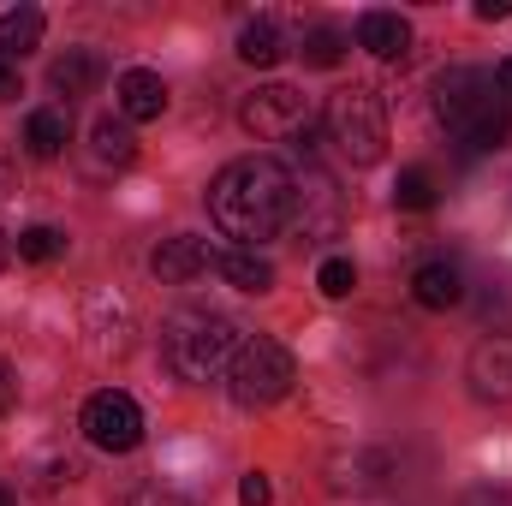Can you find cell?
I'll list each match as a JSON object with an SVG mask.
<instances>
[{
    "label": "cell",
    "instance_id": "6da1fadb",
    "mask_svg": "<svg viewBox=\"0 0 512 506\" xmlns=\"http://www.w3.org/2000/svg\"><path fill=\"white\" fill-rule=\"evenodd\" d=\"M298 209V179L274 161V155H245V161H227L209 185V215L227 239H245L262 245L274 239Z\"/></svg>",
    "mask_w": 512,
    "mask_h": 506
},
{
    "label": "cell",
    "instance_id": "7a4b0ae2",
    "mask_svg": "<svg viewBox=\"0 0 512 506\" xmlns=\"http://www.w3.org/2000/svg\"><path fill=\"white\" fill-rule=\"evenodd\" d=\"M435 120L453 131V137H465L471 149H501L512 131V108L507 96H501V84L489 78V72H477V66H447L441 78H435Z\"/></svg>",
    "mask_w": 512,
    "mask_h": 506
},
{
    "label": "cell",
    "instance_id": "3957f363",
    "mask_svg": "<svg viewBox=\"0 0 512 506\" xmlns=\"http://www.w3.org/2000/svg\"><path fill=\"white\" fill-rule=\"evenodd\" d=\"M239 328L227 322V316H215V310H185V316H173L167 322V334H161V358H167V370L179 381H215L233 370V358H239Z\"/></svg>",
    "mask_w": 512,
    "mask_h": 506
},
{
    "label": "cell",
    "instance_id": "277c9868",
    "mask_svg": "<svg viewBox=\"0 0 512 506\" xmlns=\"http://www.w3.org/2000/svg\"><path fill=\"white\" fill-rule=\"evenodd\" d=\"M328 137L352 167H376L387 155V108L376 90H334L328 96Z\"/></svg>",
    "mask_w": 512,
    "mask_h": 506
},
{
    "label": "cell",
    "instance_id": "5b68a950",
    "mask_svg": "<svg viewBox=\"0 0 512 506\" xmlns=\"http://www.w3.org/2000/svg\"><path fill=\"white\" fill-rule=\"evenodd\" d=\"M292 381H298L292 352H286L280 340H268V334L245 340V346H239V358H233V370H227V387H233V399H239L245 411L280 405V399L292 393Z\"/></svg>",
    "mask_w": 512,
    "mask_h": 506
},
{
    "label": "cell",
    "instance_id": "8992f818",
    "mask_svg": "<svg viewBox=\"0 0 512 506\" xmlns=\"http://www.w3.org/2000/svg\"><path fill=\"white\" fill-rule=\"evenodd\" d=\"M84 435H90V447H102V453H131V447L143 441V411H137V399L120 393V387L90 393V405H84Z\"/></svg>",
    "mask_w": 512,
    "mask_h": 506
},
{
    "label": "cell",
    "instance_id": "52a82bcc",
    "mask_svg": "<svg viewBox=\"0 0 512 506\" xmlns=\"http://www.w3.org/2000/svg\"><path fill=\"white\" fill-rule=\"evenodd\" d=\"M239 120H245V131H256V137H298V131H304V90H292V84H262V90L245 96Z\"/></svg>",
    "mask_w": 512,
    "mask_h": 506
},
{
    "label": "cell",
    "instance_id": "ba28073f",
    "mask_svg": "<svg viewBox=\"0 0 512 506\" xmlns=\"http://www.w3.org/2000/svg\"><path fill=\"white\" fill-rule=\"evenodd\" d=\"M161 114H167V84H161V72H143V66L120 72V120H126V126H143V120H161Z\"/></svg>",
    "mask_w": 512,
    "mask_h": 506
},
{
    "label": "cell",
    "instance_id": "9c48e42d",
    "mask_svg": "<svg viewBox=\"0 0 512 506\" xmlns=\"http://www.w3.org/2000/svg\"><path fill=\"white\" fill-rule=\"evenodd\" d=\"M471 387L477 399H512V340L495 334L471 352Z\"/></svg>",
    "mask_w": 512,
    "mask_h": 506
},
{
    "label": "cell",
    "instance_id": "30bf717a",
    "mask_svg": "<svg viewBox=\"0 0 512 506\" xmlns=\"http://www.w3.org/2000/svg\"><path fill=\"white\" fill-rule=\"evenodd\" d=\"M215 262V251L203 245V239H161V251H155V280H167V286H185V280H197L203 268Z\"/></svg>",
    "mask_w": 512,
    "mask_h": 506
},
{
    "label": "cell",
    "instance_id": "8fae6325",
    "mask_svg": "<svg viewBox=\"0 0 512 506\" xmlns=\"http://www.w3.org/2000/svg\"><path fill=\"white\" fill-rule=\"evenodd\" d=\"M48 84H54V96H90L96 84H102V54L96 48H66L54 66H48Z\"/></svg>",
    "mask_w": 512,
    "mask_h": 506
},
{
    "label": "cell",
    "instance_id": "7c38bea8",
    "mask_svg": "<svg viewBox=\"0 0 512 506\" xmlns=\"http://www.w3.org/2000/svg\"><path fill=\"white\" fill-rule=\"evenodd\" d=\"M358 48H370L376 60H405L411 54V24L399 12H364L358 18Z\"/></svg>",
    "mask_w": 512,
    "mask_h": 506
},
{
    "label": "cell",
    "instance_id": "4fadbf2b",
    "mask_svg": "<svg viewBox=\"0 0 512 506\" xmlns=\"http://www.w3.org/2000/svg\"><path fill=\"white\" fill-rule=\"evenodd\" d=\"M411 298H417L423 310H453V304L465 298V280H459L453 262H423V268L411 274Z\"/></svg>",
    "mask_w": 512,
    "mask_h": 506
},
{
    "label": "cell",
    "instance_id": "5bb4252c",
    "mask_svg": "<svg viewBox=\"0 0 512 506\" xmlns=\"http://www.w3.org/2000/svg\"><path fill=\"white\" fill-rule=\"evenodd\" d=\"M42 30H48L42 6H12V12H0V60L18 66L30 48H42Z\"/></svg>",
    "mask_w": 512,
    "mask_h": 506
},
{
    "label": "cell",
    "instance_id": "9a60e30c",
    "mask_svg": "<svg viewBox=\"0 0 512 506\" xmlns=\"http://www.w3.org/2000/svg\"><path fill=\"white\" fill-rule=\"evenodd\" d=\"M66 137H72V114H66V108H36V114L24 120V149H30L36 161H54V155L66 149Z\"/></svg>",
    "mask_w": 512,
    "mask_h": 506
},
{
    "label": "cell",
    "instance_id": "2e32d148",
    "mask_svg": "<svg viewBox=\"0 0 512 506\" xmlns=\"http://www.w3.org/2000/svg\"><path fill=\"white\" fill-rule=\"evenodd\" d=\"M215 274H221L233 292H268V286H274V268L256 251H215Z\"/></svg>",
    "mask_w": 512,
    "mask_h": 506
},
{
    "label": "cell",
    "instance_id": "e0dca14e",
    "mask_svg": "<svg viewBox=\"0 0 512 506\" xmlns=\"http://www.w3.org/2000/svg\"><path fill=\"white\" fill-rule=\"evenodd\" d=\"M239 60L256 66V72L286 60V36H280V24H274V18H251V24L239 30Z\"/></svg>",
    "mask_w": 512,
    "mask_h": 506
},
{
    "label": "cell",
    "instance_id": "ac0fdd59",
    "mask_svg": "<svg viewBox=\"0 0 512 506\" xmlns=\"http://www.w3.org/2000/svg\"><path fill=\"white\" fill-rule=\"evenodd\" d=\"M298 54H304V66H322V72H328V66L346 60V36H340L334 24H316V30H304V48H298Z\"/></svg>",
    "mask_w": 512,
    "mask_h": 506
},
{
    "label": "cell",
    "instance_id": "d6986e66",
    "mask_svg": "<svg viewBox=\"0 0 512 506\" xmlns=\"http://www.w3.org/2000/svg\"><path fill=\"white\" fill-rule=\"evenodd\" d=\"M96 155L102 161H131L137 155V137L126 120H96Z\"/></svg>",
    "mask_w": 512,
    "mask_h": 506
},
{
    "label": "cell",
    "instance_id": "ffe728a7",
    "mask_svg": "<svg viewBox=\"0 0 512 506\" xmlns=\"http://www.w3.org/2000/svg\"><path fill=\"white\" fill-rule=\"evenodd\" d=\"M393 203H399V209H435V179H429L423 167H405L399 185H393Z\"/></svg>",
    "mask_w": 512,
    "mask_h": 506
},
{
    "label": "cell",
    "instance_id": "44dd1931",
    "mask_svg": "<svg viewBox=\"0 0 512 506\" xmlns=\"http://www.w3.org/2000/svg\"><path fill=\"white\" fill-rule=\"evenodd\" d=\"M60 251H66V233L60 227H24L18 233V256L24 262H54Z\"/></svg>",
    "mask_w": 512,
    "mask_h": 506
},
{
    "label": "cell",
    "instance_id": "7402d4cb",
    "mask_svg": "<svg viewBox=\"0 0 512 506\" xmlns=\"http://www.w3.org/2000/svg\"><path fill=\"white\" fill-rule=\"evenodd\" d=\"M316 286H322V292H328V298H346V292H352V286H358V268H352V262H346V256H328V262H322V268H316Z\"/></svg>",
    "mask_w": 512,
    "mask_h": 506
},
{
    "label": "cell",
    "instance_id": "603a6c76",
    "mask_svg": "<svg viewBox=\"0 0 512 506\" xmlns=\"http://www.w3.org/2000/svg\"><path fill=\"white\" fill-rule=\"evenodd\" d=\"M274 501V489H268V477L262 471H251L245 483H239V506H268Z\"/></svg>",
    "mask_w": 512,
    "mask_h": 506
},
{
    "label": "cell",
    "instance_id": "cb8c5ba5",
    "mask_svg": "<svg viewBox=\"0 0 512 506\" xmlns=\"http://www.w3.org/2000/svg\"><path fill=\"white\" fill-rule=\"evenodd\" d=\"M18 96H24V78L12 60H0V102H18Z\"/></svg>",
    "mask_w": 512,
    "mask_h": 506
},
{
    "label": "cell",
    "instance_id": "d4e9b609",
    "mask_svg": "<svg viewBox=\"0 0 512 506\" xmlns=\"http://www.w3.org/2000/svg\"><path fill=\"white\" fill-rule=\"evenodd\" d=\"M477 18H489V24L495 18H512V0H477Z\"/></svg>",
    "mask_w": 512,
    "mask_h": 506
},
{
    "label": "cell",
    "instance_id": "484cf974",
    "mask_svg": "<svg viewBox=\"0 0 512 506\" xmlns=\"http://www.w3.org/2000/svg\"><path fill=\"white\" fill-rule=\"evenodd\" d=\"M12 393H18V381H12V370H6V364H0V417L12 411Z\"/></svg>",
    "mask_w": 512,
    "mask_h": 506
},
{
    "label": "cell",
    "instance_id": "4316f807",
    "mask_svg": "<svg viewBox=\"0 0 512 506\" xmlns=\"http://www.w3.org/2000/svg\"><path fill=\"white\" fill-rule=\"evenodd\" d=\"M495 84H501V96H512V54L495 66Z\"/></svg>",
    "mask_w": 512,
    "mask_h": 506
},
{
    "label": "cell",
    "instance_id": "83f0119b",
    "mask_svg": "<svg viewBox=\"0 0 512 506\" xmlns=\"http://www.w3.org/2000/svg\"><path fill=\"white\" fill-rule=\"evenodd\" d=\"M6 262H12V239H6V233H0V268H6Z\"/></svg>",
    "mask_w": 512,
    "mask_h": 506
},
{
    "label": "cell",
    "instance_id": "f1b7e54d",
    "mask_svg": "<svg viewBox=\"0 0 512 506\" xmlns=\"http://www.w3.org/2000/svg\"><path fill=\"white\" fill-rule=\"evenodd\" d=\"M0 506H12V495H6V489H0Z\"/></svg>",
    "mask_w": 512,
    "mask_h": 506
}]
</instances>
